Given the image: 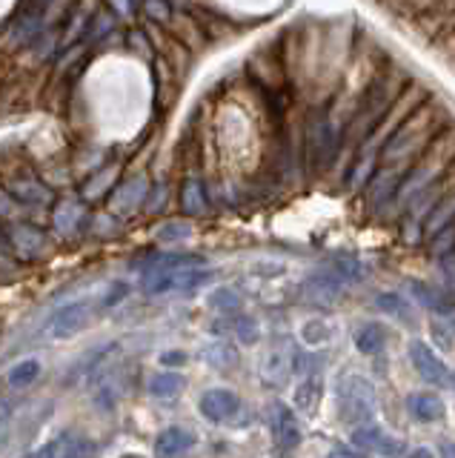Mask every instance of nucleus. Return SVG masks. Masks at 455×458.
<instances>
[{
    "label": "nucleus",
    "instance_id": "f257e3e1",
    "mask_svg": "<svg viewBox=\"0 0 455 458\" xmlns=\"http://www.w3.org/2000/svg\"><path fill=\"white\" fill-rule=\"evenodd\" d=\"M444 123H447V106L438 104V100H426L424 106H418L387 140H383V147H381L383 169L390 172V169L418 161L424 149L430 147L441 129H444Z\"/></svg>",
    "mask_w": 455,
    "mask_h": 458
},
{
    "label": "nucleus",
    "instance_id": "f03ea898",
    "mask_svg": "<svg viewBox=\"0 0 455 458\" xmlns=\"http://www.w3.org/2000/svg\"><path fill=\"white\" fill-rule=\"evenodd\" d=\"M407 83H401L398 78V72L392 69H383L378 75L367 83V92L361 98V104L355 106L352 118L347 123V135L352 140H361V138H369L381 126V121L387 118L390 106L395 104V98L401 95Z\"/></svg>",
    "mask_w": 455,
    "mask_h": 458
},
{
    "label": "nucleus",
    "instance_id": "7ed1b4c3",
    "mask_svg": "<svg viewBox=\"0 0 455 458\" xmlns=\"http://www.w3.org/2000/svg\"><path fill=\"white\" fill-rule=\"evenodd\" d=\"M455 164V126L441 129L438 138L424 149V155L409 169V175L398 183V195L401 198H416L426 186H433L444 172Z\"/></svg>",
    "mask_w": 455,
    "mask_h": 458
},
{
    "label": "nucleus",
    "instance_id": "20e7f679",
    "mask_svg": "<svg viewBox=\"0 0 455 458\" xmlns=\"http://www.w3.org/2000/svg\"><path fill=\"white\" fill-rule=\"evenodd\" d=\"M0 186L21 207H46L52 200V192L38 181L29 164L12 152L4 155V149H0Z\"/></svg>",
    "mask_w": 455,
    "mask_h": 458
},
{
    "label": "nucleus",
    "instance_id": "39448f33",
    "mask_svg": "<svg viewBox=\"0 0 455 458\" xmlns=\"http://www.w3.org/2000/svg\"><path fill=\"white\" fill-rule=\"evenodd\" d=\"M338 404L341 419L347 424L364 427L375 412V390L364 376H347L338 384Z\"/></svg>",
    "mask_w": 455,
    "mask_h": 458
},
{
    "label": "nucleus",
    "instance_id": "423d86ee",
    "mask_svg": "<svg viewBox=\"0 0 455 458\" xmlns=\"http://www.w3.org/2000/svg\"><path fill=\"white\" fill-rule=\"evenodd\" d=\"M209 281V269H198V267H175V269H147L144 281V293L149 295H164V293H187Z\"/></svg>",
    "mask_w": 455,
    "mask_h": 458
},
{
    "label": "nucleus",
    "instance_id": "0eeeda50",
    "mask_svg": "<svg viewBox=\"0 0 455 458\" xmlns=\"http://www.w3.org/2000/svg\"><path fill=\"white\" fill-rule=\"evenodd\" d=\"M352 444L358 450H364L369 455H378V458H401L404 455V444L398 438H390V433H383L381 427H373V424L355 427Z\"/></svg>",
    "mask_w": 455,
    "mask_h": 458
},
{
    "label": "nucleus",
    "instance_id": "6e6552de",
    "mask_svg": "<svg viewBox=\"0 0 455 458\" xmlns=\"http://www.w3.org/2000/svg\"><path fill=\"white\" fill-rule=\"evenodd\" d=\"M240 412V398L232 390H206L201 395V415L212 424H230Z\"/></svg>",
    "mask_w": 455,
    "mask_h": 458
},
{
    "label": "nucleus",
    "instance_id": "1a4fd4ad",
    "mask_svg": "<svg viewBox=\"0 0 455 458\" xmlns=\"http://www.w3.org/2000/svg\"><path fill=\"white\" fill-rule=\"evenodd\" d=\"M6 243H9L12 258H21V261H32V258H38L40 252L46 250L44 233H40V229L32 226V224H12Z\"/></svg>",
    "mask_w": 455,
    "mask_h": 458
},
{
    "label": "nucleus",
    "instance_id": "9d476101",
    "mask_svg": "<svg viewBox=\"0 0 455 458\" xmlns=\"http://www.w3.org/2000/svg\"><path fill=\"white\" fill-rule=\"evenodd\" d=\"M95 441L78 433H61L58 438L46 441L32 458H92Z\"/></svg>",
    "mask_w": 455,
    "mask_h": 458
},
{
    "label": "nucleus",
    "instance_id": "9b49d317",
    "mask_svg": "<svg viewBox=\"0 0 455 458\" xmlns=\"http://www.w3.org/2000/svg\"><path fill=\"white\" fill-rule=\"evenodd\" d=\"M409 358H412V367L418 369V376L426 384H435V386H447L450 384V369L441 358L426 347L424 341H412L409 344Z\"/></svg>",
    "mask_w": 455,
    "mask_h": 458
},
{
    "label": "nucleus",
    "instance_id": "f8f14e48",
    "mask_svg": "<svg viewBox=\"0 0 455 458\" xmlns=\"http://www.w3.org/2000/svg\"><path fill=\"white\" fill-rule=\"evenodd\" d=\"M273 438L278 450H295L301 444V427H298L295 412L287 404H273Z\"/></svg>",
    "mask_w": 455,
    "mask_h": 458
},
{
    "label": "nucleus",
    "instance_id": "ddd939ff",
    "mask_svg": "<svg viewBox=\"0 0 455 458\" xmlns=\"http://www.w3.org/2000/svg\"><path fill=\"white\" fill-rule=\"evenodd\" d=\"M198 444V438L183 427H166L155 438V458H183Z\"/></svg>",
    "mask_w": 455,
    "mask_h": 458
},
{
    "label": "nucleus",
    "instance_id": "4468645a",
    "mask_svg": "<svg viewBox=\"0 0 455 458\" xmlns=\"http://www.w3.org/2000/svg\"><path fill=\"white\" fill-rule=\"evenodd\" d=\"M335 149H338L335 129L330 126V121H326V118H316L309 123V155H312V161L326 164L335 155Z\"/></svg>",
    "mask_w": 455,
    "mask_h": 458
},
{
    "label": "nucleus",
    "instance_id": "2eb2a0df",
    "mask_svg": "<svg viewBox=\"0 0 455 458\" xmlns=\"http://www.w3.org/2000/svg\"><path fill=\"white\" fill-rule=\"evenodd\" d=\"M87 321H89V304L87 301H75V304L63 307L58 315H55L49 333L55 338H69V335H75L78 329H83Z\"/></svg>",
    "mask_w": 455,
    "mask_h": 458
},
{
    "label": "nucleus",
    "instance_id": "dca6fc26",
    "mask_svg": "<svg viewBox=\"0 0 455 458\" xmlns=\"http://www.w3.org/2000/svg\"><path fill=\"white\" fill-rule=\"evenodd\" d=\"M407 410H409L412 419L424 421V424L441 421L447 415V404L435 393H412V395H407Z\"/></svg>",
    "mask_w": 455,
    "mask_h": 458
},
{
    "label": "nucleus",
    "instance_id": "f3484780",
    "mask_svg": "<svg viewBox=\"0 0 455 458\" xmlns=\"http://www.w3.org/2000/svg\"><path fill=\"white\" fill-rule=\"evenodd\" d=\"M387 341H390V333H387V327L378 324V321H369L364 324L358 333H355V347H358L364 355H375L381 352L383 347H387Z\"/></svg>",
    "mask_w": 455,
    "mask_h": 458
},
{
    "label": "nucleus",
    "instance_id": "a211bd4d",
    "mask_svg": "<svg viewBox=\"0 0 455 458\" xmlns=\"http://www.w3.org/2000/svg\"><path fill=\"white\" fill-rule=\"evenodd\" d=\"M324 393V381L321 376H307L301 381V386L295 390V407L304 410V412H316L318 410V401Z\"/></svg>",
    "mask_w": 455,
    "mask_h": 458
},
{
    "label": "nucleus",
    "instance_id": "6ab92c4d",
    "mask_svg": "<svg viewBox=\"0 0 455 458\" xmlns=\"http://www.w3.org/2000/svg\"><path fill=\"white\" fill-rule=\"evenodd\" d=\"M181 209L187 215H201L206 209V195L198 178H190L181 190Z\"/></svg>",
    "mask_w": 455,
    "mask_h": 458
},
{
    "label": "nucleus",
    "instance_id": "aec40b11",
    "mask_svg": "<svg viewBox=\"0 0 455 458\" xmlns=\"http://www.w3.org/2000/svg\"><path fill=\"white\" fill-rule=\"evenodd\" d=\"M409 290H412V295H416L424 307H430V310H435V312H450V310H452V301H447L438 290H433L430 284L412 281V284H409Z\"/></svg>",
    "mask_w": 455,
    "mask_h": 458
},
{
    "label": "nucleus",
    "instance_id": "412c9836",
    "mask_svg": "<svg viewBox=\"0 0 455 458\" xmlns=\"http://www.w3.org/2000/svg\"><path fill=\"white\" fill-rule=\"evenodd\" d=\"M181 386H183V376H178V372H158V376L149 378V393L155 398L175 395V393H181Z\"/></svg>",
    "mask_w": 455,
    "mask_h": 458
},
{
    "label": "nucleus",
    "instance_id": "4be33fe9",
    "mask_svg": "<svg viewBox=\"0 0 455 458\" xmlns=\"http://www.w3.org/2000/svg\"><path fill=\"white\" fill-rule=\"evenodd\" d=\"M40 376V361L38 358H23V361H18L15 367L9 369V384L12 386H29L35 384Z\"/></svg>",
    "mask_w": 455,
    "mask_h": 458
},
{
    "label": "nucleus",
    "instance_id": "5701e85b",
    "mask_svg": "<svg viewBox=\"0 0 455 458\" xmlns=\"http://www.w3.org/2000/svg\"><path fill=\"white\" fill-rule=\"evenodd\" d=\"M378 307H381L383 312L395 315V318H401L404 324H412V307H409V301H407L404 295L383 293V295H378Z\"/></svg>",
    "mask_w": 455,
    "mask_h": 458
},
{
    "label": "nucleus",
    "instance_id": "b1692460",
    "mask_svg": "<svg viewBox=\"0 0 455 458\" xmlns=\"http://www.w3.org/2000/svg\"><path fill=\"white\" fill-rule=\"evenodd\" d=\"M78 207H61L58 215H55V224H58V229H63V233H69L75 224H78Z\"/></svg>",
    "mask_w": 455,
    "mask_h": 458
},
{
    "label": "nucleus",
    "instance_id": "393cba45",
    "mask_svg": "<svg viewBox=\"0 0 455 458\" xmlns=\"http://www.w3.org/2000/svg\"><path fill=\"white\" fill-rule=\"evenodd\" d=\"M455 247V224L447 226V229H441V233L433 238V252H447Z\"/></svg>",
    "mask_w": 455,
    "mask_h": 458
},
{
    "label": "nucleus",
    "instance_id": "a878e982",
    "mask_svg": "<svg viewBox=\"0 0 455 458\" xmlns=\"http://www.w3.org/2000/svg\"><path fill=\"white\" fill-rule=\"evenodd\" d=\"M15 200L6 195V190L0 186V221H15Z\"/></svg>",
    "mask_w": 455,
    "mask_h": 458
},
{
    "label": "nucleus",
    "instance_id": "bb28decb",
    "mask_svg": "<svg viewBox=\"0 0 455 458\" xmlns=\"http://www.w3.org/2000/svg\"><path fill=\"white\" fill-rule=\"evenodd\" d=\"M12 252H9V243H6V233L0 229V272H12Z\"/></svg>",
    "mask_w": 455,
    "mask_h": 458
},
{
    "label": "nucleus",
    "instance_id": "cd10ccee",
    "mask_svg": "<svg viewBox=\"0 0 455 458\" xmlns=\"http://www.w3.org/2000/svg\"><path fill=\"white\" fill-rule=\"evenodd\" d=\"M238 335L244 338L247 344H252L255 338H258V327H255L252 318H240V321H238Z\"/></svg>",
    "mask_w": 455,
    "mask_h": 458
},
{
    "label": "nucleus",
    "instance_id": "c85d7f7f",
    "mask_svg": "<svg viewBox=\"0 0 455 458\" xmlns=\"http://www.w3.org/2000/svg\"><path fill=\"white\" fill-rule=\"evenodd\" d=\"M190 229H166V233H161V241H175V238H187Z\"/></svg>",
    "mask_w": 455,
    "mask_h": 458
},
{
    "label": "nucleus",
    "instance_id": "c756f323",
    "mask_svg": "<svg viewBox=\"0 0 455 458\" xmlns=\"http://www.w3.org/2000/svg\"><path fill=\"white\" fill-rule=\"evenodd\" d=\"M326 458H361V455H355L352 450H333Z\"/></svg>",
    "mask_w": 455,
    "mask_h": 458
},
{
    "label": "nucleus",
    "instance_id": "7c9ffc66",
    "mask_svg": "<svg viewBox=\"0 0 455 458\" xmlns=\"http://www.w3.org/2000/svg\"><path fill=\"white\" fill-rule=\"evenodd\" d=\"M409 458H433L430 455V450H424V447H418V450H412V453H407Z\"/></svg>",
    "mask_w": 455,
    "mask_h": 458
}]
</instances>
